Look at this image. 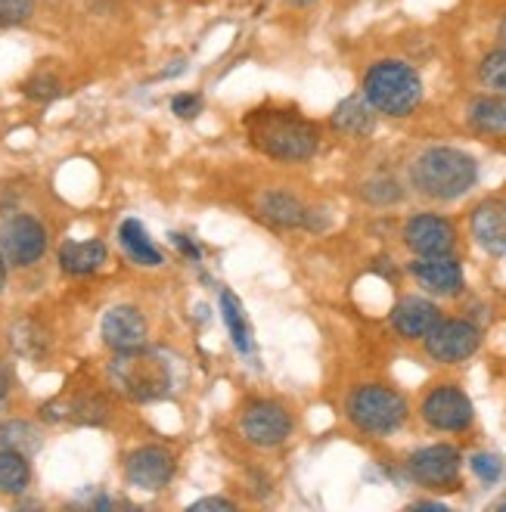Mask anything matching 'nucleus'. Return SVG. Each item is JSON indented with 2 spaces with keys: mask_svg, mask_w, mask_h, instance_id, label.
<instances>
[{
  "mask_svg": "<svg viewBox=\"0 0 506 512\" xmlns=\"http://www.w3.org/2000/svg\"><path fill=\"white\" fill-rule=\"evenodd\" d=\"M246 131L255 149H261L264 156L280 159V162H308L320 146L317 128L308 118L289 109L252 112L246 118Z\"/></svg>",
  "mask_w": 506,
  "mask_h": 512,
  "instance_id": "1",
  "label": "nucleus"
},
{
  "mask_svg": "<svg viewBox=\"0 0 506 512\" xmlns=\"http://www.w3.org/2000/svg\"><path fill=\"white\" fill-rule=\"evenodd\" d=\"M410 184L416 193L435 202H457L479 184V162L454 146H432L410 165Z\"/></svg>",
  "mask_w": 506,
  "mask_h": 512,
  "instance_id": "2",
  "label": "nucleus"
},
{
  "mask_svg": "<svg viewBox=\"0 0 506 512\" xmlns=\"http://www.w3.org/2000/svg\"><path fill=\"white\" fill-rule=\"evenodd\" d=\"M109 385L134 404H153L171 395V367L153 348L115 351L106 367Z\"/></svg>",
  "mask_w": 506,
  "mask_h": 512,
  "instance_id": "3",
  "label": "nucleus"
},
{
  "mask_svg": "<svg viewBox=\"0 0 506 512\" xmlns=\"http://www.w3.org/2000/svg\"><path fill=\"white\" fill-rule=\"evenodd\" d=\"M361 94L379 115L404 118L423 103L426 87L420 72L404 59H376L364 72Z\"/></svg>",
  "mask_w": 506,
  "mask_h": 512,
  "instance_id": "4",
  "label": "nucleus"
},
{
  "mask_svg": "<svg viewBox=\"0 0 506 512\" xmlns=\"http://www.w3.org/2000/svg\"><path fill=\"white\" fill-rule=\"evenodd\" d=\"M345 413L354 423V429H361L364 435H373V438H385V435H395L407 423L410 410H407L404 395H398L395 388L373 382V385H357L351 391Z\"/></svg>",
  "mask_w": 506,
  "mask_h": 512,
  "instance_id": "5",
  "label": "nucleus"
},
{
  "mask_svg": "<svg viewBox=\"0 0 506 512\" xmlns=\"http://www.w3.org/2000/svg\"><path fill=\"white\" fill-rule=\"evenodd\" d=\"M47 252V230L32 215H10L0 224V255L13 267H32Z\"/></svg>",
  "mask_w": 506,
  "mask_h": 512,
  "instance_id": "6",
  "label": "nucleus"
},
{
  "mask_svg": "<svg viewBox=\"0 0 506 512\" xmlns=\"http://www.w3.org/2000/svg\"><path fill=\"white\" fill-rule=\"evenodd\" d=\"M426 354L438 364H460V360H469L482 345V329L472 320H438L426 339Z\"/></svg>",
  "mask_w": 506,
  "mask_h": 512,
  "instance_id": "7",
  "label": "nucleus"
},
{
  "mask_svg": "<svg viewBox=\"0 0 506 512\" xmlns=\"http://www.w3.org/2000/svg\"><path fill=\"white\" fill-rule=\"evenodd\" d=\"M426 426L435 432H466L475 423V407L472 398L460 385H438L432 388L423 407H420Z\"/></svg>",
  "mask_w": 506,
  "mask_h": 512,
  "instance_id": "8",
  "label": "nucleus"
},
{
  "mask_svg": "<svg viewBox=\"0 0 506 512\" xmlns=\"http://www.w3.org/2000/svg\"><path fill=\"white\" fill-rule=\"evenodd\" d=\"M292 435V413L277 401H252L243 410V438L252 447L274 450Z\"/></svg>",
  "mask_w": 506,
  "mask_h": 512,
  "instance_id": "9",
  "label": "nucleus"
},
{
  "mask_svg": "<svg viewBox=\"0 0 506 512\" xmlns=\"http://www.w3.org/2000/svg\"><path fill=\"white\" fill-rule=\"evenodd\" d=\"M463 469V454L454 444H429L413 450L410 460H407V472L413 481L429 488H448L460 478Z\"/></svg>",
  "mask_w": 506,
  "mask_h": 512,
  "instance_id": "10",
  "label": "nucleus"
},
{
  "mask_svg": "<svg viewBox=\"0 0 506 512\" xmlns=\"http://www.w3.org/2000/svg\"><path fill=\"white\" fill-rule=\"evenodd\" d=\"M174 454L159 444H143L137 450H131L128 460H125V478L131 488H140V491H165L174 478Z\"/></svg>",
  "mask_w": 506,
  "mask_h": 512,
  "instance_id": "11",
  "label": "nucleus"
},
{
  "mask_svg": "<svg viewBox=\"0 0 506 512\" xmlns=\"http://www.w3.org/2000/svg\"><path fill=\"white\" fill-rule=\"evenodd\" d=\"M404 246L413 255H451L457 246V230L448 218L420 212L404 224Z\"/></svg>",
  "mask_w": 506,
  "mask_h": 512,
  "instance_id": "12",
  "label": "nucleus"
},
{
  "mask_svg": "<svg viewBox=\"0 0 506 512\" xmlns=\"http://www.w3.org/2000/svg\"><path fill=\"white\" fill-rule=\"evenodd\" d=\"M407 270L429 295H438V298L460 295L466 286L463 264L454 255H416L407 264Z\"/></svg>",
  "mask_w": 506,
  "mask_h": 512,
  "instance_id": "13",
  "label": "nucleus"
},
{
  "mask_svg": "<svg viewBox=\"0 0 506 512\" xmlns=\"http://www.w3.org/2000/svg\"><path fill=\"white\" fill-rule=\"evenodd\" d=\"M100 336L112 351H134L146 345V317L134 305H115L103 314Z\"/></svg>",
  "mask_w": 506,
  "mask_h": 512,
  "instance_id": "14",
  "label": "nucleus"
},
{
  "mask_svg": "<svg viewBox=\"0 0 506 512\" xmlns=\"http://www.w3.org/2000/svg\"><path fill=\"white\" fill-rule=\"evenodd\" d=\"M389 320H392V329L401 339H407V342L420 339L423 342L429 329L441 320V311H438V305L432 298L404 295V298H398V305L392 308Z\"/></svg>",
  "mask_w": 506,
  "mask_h": 512,
  "instance_id": "15",
  "label": "nucleus"
},
{
  "mask_svg": "<svg viewBox=\"0 0 506 512\" xmlns=\"http://www.w3.org/2000/svg\"><path fill=\"white\" fill-rule=\"evenodd\" d=\"M472 239L494 258H506V205L497 199H485L469 215Z\"/></svg>",
  "mask_w": 506,
  "mask_h": 512,
  "instance_id": "16",
  "label": "nucleus"
},
{
  "mask_svg": "<svg viewBox=\"0 0 506 512\" xmlns=\"http://www.w3.org/2000/svg\"><path fill=\"white\" fill-rule=\"evenodd\" d=\"M376 118L379 112L367 103L364 94H351L333 109L330 125L345 137H370L376 131Z\"/></svg>",
  "mask_w": 506,
  "mask_h": 512,
  "instance_id": "17",
  "label": "nucleus"
},
{
  "mask_svg": "<svg viewBox=\"0 0 506 512\" xmlns=\"http://www.w3.org/2000/svg\"><path fill=\"white\" fill-rule=\"evenodd\" d=\"M106 258H109V249L103 239H84V243L69 239V243H63V249H59V267H63V274L69 277L97 274L106 264Z\"/></svg>",
  "mask_w": 506,
  "mask_h": 512,
  "instance_id": "18",
  "label": "nucleus"
},
{
  "mask_svg": "<svg viewBox=\"0 0 506 512\" xmlns=\"http://www.w3.org/2000/svg\"><path fill=\"white\" fill-rule=\"evenodd\" d=\"M261 218L267 224H274L280 230H295V227H305L308 221V208L302 205L299 196H292L289 190H267L261 196Z\"/></svg>",
  "mask_w": 506,
  "mask_h": 512,
  "instance_id": "19",
  "label": "nucleus"
},
{
  "mask_svg": "<svg viewBox=\"0 0 506 512\" xmlns=\"http://www.w3.org/2000/svg\"><path fill=\"white\" fill-rule=\"evenodd\" d=\"M118 243H122L125 255L140 267H159L162 264V252L156 249L150 233H146V227L137 218H128L122 227H118Z\"/></svg>",
  "mask_w": 506,
  "mask_h": 512,
  "instance_id": "20",
  "label": "nucleus"
},
{
  "mask_svg": "<svg viewBox=\"0 0 506 512\" xmlns=\"http://www.w3.org/2000/svg\"><path fill=\"white\" fill-rule=\"evenodd\" d=\"M466 122L482 134H506V94H482L466 109Z\"/></svg>",
  "mask_w": 506,
  "mask_h": 512,
  "instance_id": "21",
  "label": "nucleus"
},
{
  "mask_svg": "<svg viewBox=\"0 0 506 512\" xmlns=\"http://www.w3.org/2000/svg\"><path fill=\"white\" fill-rule=\"evenodd\" d=\"M221 317L227 323V333H230V342L240 354H252V329H249V320H246V311H243V301L236 298L233 292H221Z\"/></svg>",
  "mask_w": 506,
  "mask_h": 512,
  "instance_id": "22",
  "label": "nucleus"
},
{
  "mask_svg": "<svg viewBox=\"0 0 506 512\" xmlns=\"http://www.w3.org/2000/svg\"><path fill=\"white\" fill-rule=\"evenodd\" d=\"M32 485V466H28L25 454L16 450H0V494L19 497Z\"/></svg>",
  "mask_w": 506,
  "mask_h": 512,
  "instance_id": "23",
  "label": "nucleus"
},
{
  "mask_svg": "<svg viewBox=\"0 0 506 512\" xmlns=\"http://www.w3.org/2000/svg\"><path fill=\"white\" fill-rule=\"evenodd\" d=\"M41 444V429L25 423V419H10V423L0 426V450H16V454L32 457L41 450Z\"/></svg>",
  "mask_w": 506,
  "mask_h": 512,
  "instance_id": "24",
  "label": "nucleus"
},
{
  "mask_svg": "<svg viewBox=\"0 0 506 512\" xmlns=\"http://www.w3.org/2000/svg\"><path fill=\"white\" fill-rule=\"evenodd\" d=\"M10 345L22 354V357H41L47 351V333L41 329V323L35 320H19L10 329Z\"/></svg>",
  "mask_w": 506,
  "mask_h": 512,
  "instance_id": "25",
  "label": "nucleus"
},
{
  "mask_svg": "<svg viewBox=\"0 0 506 512\" xmlns=\"http://www.w3.org/2000/svg\"><path fill=\"white\" fill-rule=\"evenodd\" d=\"M479 81L494 94H506V44L488 50L479 59Z\"/></svg>",
  "mask_w": 506,
  "mask_h": 512,
  "instance_id": "26",
  "label": "nucleus"
},
{
  "mask_svg": "<svg viewBox=\"0 0 506 512\" xmlns=\"http://www.w3.org/2000/svg\"><path fill=\"white\" fill-rule=\"evenodd\" d=\"M69 419L81 426H103L109 419V404L100 395H84L69 404Z\"/></svg>",
  "mask_w": 506,
  "mask_h": 512,
  "instance_id": "27",
  "label": "nucleus"
},
{
  "mask_svg": "<svg viewBox=\"0 0 506 512\" xmlns=\"http://www.w3.org/2000/svg\"><path fill=\"white\" fill-rule=\"evenodd\" d=\"M22 94L35 103H53L63 97V81H59L53 72H35L22 84Z\"/></svg>",
  "mask_w": 506,
  "mask_h": 512,
  "instance_id": "28",
  "label": "nucleus"
},
{
  "mask_svg": "<svg viewBox=\"0 0 506 512\" xmlns=\"http://www.w3.org/2000/svg\"><path fill=\"white\" fill-rule=\"evenodd\" d=\"M361 196L370 202V205H395L404 199V190L395 177H373L361 187Z\"/></svg>",
  "mask_w": 506,
  "mask_h": 512,
  "instance_id": "29",
  "label": "nucleus"
},
{
  "mask_svg": "<svg viewBox=\"0 0 506 512\" xmlns=\"http://www.w3.org/2000/svg\"><path fill=\"white\" fill-rule=\"evenodd\" d=\"M469 469H472L475 478L482 481V485H497V481L503 478V457L482 450V454H472L469 457Z\"/></svg>",
  "mask_w": 506,
  "mask_h": 512,
  "instance_id": "30",
  "label": "nucleus"
},
{
  "mask_svg": "<svg viewBox=\"0 0 506 512\" xmlns=\"http://www.w3.org/2000/svg\"><path fill=\"white\" fill-rule=\"evenodd\" d=\"M35 16V0H0V28L25 25Z\"/></svg>",
  "mask_w": 506,
  "mask_h": 512,
  "instance_id": "31",
  "label": "nucleus"
},
{
  "mask_svg": "<svg viewBox=\"0 0 506 512\" xmlns=\"http://www.w3.org/2000/svg\"><path fill=\"white\" fill-rule=\"evenodd\" d=\"M202 94H196V90H187V94H177L174 100H171V112L177 115V118H184V122H190V118H196L199 112H202Z\"/></svg>",
  "mask_w": 506,
  "mask_h": 512,
  "instance_id": "32",
  "label": "nucleus"
},
{
  "mask_svg": "<svg viewBox=\"0 0 506 512\" xmlns=\"http://www.w3.org/2000/svg\"><path fill=\"white\" fill-rule=\"evenodd\" d=\"M171 243H174V249H181V255H184V258H190V261H199V258H202L199 246L193 243V239H190V236H181V233H171Z\"/></svg>",
  "mask_w": 506,
  "mask_h": 512,
  "instance_id": "33",
  "label": "nucleus"
},
{
  "mask_svg": "<svg viewBox=\"0 0 506 512\" xmlns=\"http://www.w3.org/2000/svg\"><path fill=\"white\" fill-rule=\"evenodd\" d=\"M41 416L47 419V423H59V419H69V404L63 401H50L41 407Z\"/></svg>",
  "mask_w": 506,
  "mask_h": 512,
  "instance_id": "34",
  "label": "nucleus"
},
{
  "mask_svg": "<svg viewBox=\"0 0 506 512\" xmlns=\"http://www.w3.org/2000/svg\"><path fill=\"white\" fill-rule=\"evenodd\" d=\"M190 509H236V503L233 500H224V497H202Z\"/></svg>",
  "mask_w": 506,
  "mask_h": 512,
  "instance_id": "35",
  "label": "nucleus"
},
{
  "mask_svg": "<svg viewBox=\"0 0 506 512\" xmlns=\"http://www.w3.org/2000/svg\"><path fill=\"white\" fill-rule=\"evenodd\" d=\"M10 385H13V376H10V370H7L4 360H0V401H4V398L10 395Z\"/></svg>",
  "mask_w": 506,
  "mask_h": 512,
  "instance_id": "36",
  "label": "nucleus"
},
{
  "mask_svg": "<svg viewBox=\"0 0 506 512\" xmlns=\"http://www.w3.org/2000/svg\"><path fill=\"white\" fill-rule=\"evenodd\" d=\"M317 4L320 0H283V7H289V10H311Z\"/></svg>",
  "mask_w": 506,
  "mask_h": 512,
  "instance_id": "37",
  "label": "nucleus"
},
{
  "mask_svg": "<svg viewBox=\"0 0 506 512\" xmlns=\"http://www.w3.org/2000/svg\"><path fill=\"white\" fill-rule=\"evenodd\" d=\"M413 509H448V506L438 503V500H416V503H413Z\"/></svg>",
  "mask_w": 506,
  "mask_h": 512,
  "instance_id": "38",
  "label": "nucleus"
},
{
  "mask_svg": "<svg viewBox=\"0 0 506 512\" xmlns=\"http://www.w3.org/2000/svg\"><path fill=\"white\" fill-rule=\"evenodd\" d=\"M7 289V258L0 255V292Z\"/></svg>",
  "mask_w": 506,
  "mask_h": 512,
  "instance_id": "39",
  "label": "nucleus"
},
{
  "mask_svg": "<svg viewBox=\"0 0 506 512\" xmlns=\"http://www.w3.org/2000/svg\"><path fill=\"white\" fill-rule=\"evenodd\" d=\"M497 41L500 44H506V13L500 16V22H497Z\"/></svg>",
  "mask_w": 506,
  "mask_h": 512,
  "instance_id": "40",
  "label": "nucleus"
}]
</instances>
